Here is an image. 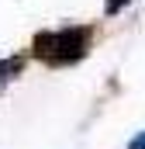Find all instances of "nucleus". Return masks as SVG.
Wrapping results in <instances>:
<instances>
[{
  "label": "nucleus",
  "mask_w": 145,
  "mask_h": 149,
  "mask_svg": "<svg viewBox=\"0 0 145 149\" xmlns=\"http://www.w3.org/2000/svg\"><path fill=\"white\" fill-rule=\"evenodd\" d=\"M124 3H131V0H107V14H117Z\"/></svg>",
  "instance_id": "2"
},
{
  "label": "nucleus",
  "mask_w": 145,
  "mask_h": 149,
  "mask_svg": "<svg viewBox=\"0 0 145 149\" xmlns=\"http://www.w3.org/2000/svg\"><path fill=\"white\" fill-rule=\"evenodd\" d=\"M90 38L93 31L90 28H59V31H41L35 38V56L45 63V66H69V63H79L90 49Z\"/></svg>",
  "instance_id": "1"
},
{
  "label": "nucleus",
  "mask_w": 145,
  "mask_h": 149,
  "mask_svg": "<svg viewBox=\"0 0 145 149\" xmlns=\"http://www.w3.org/2000/svg\"><path fill=\"white\" fill-rule=\"evenodd\" d=\"M128 149H145V132L138 135V139H131V146H128Z\"/></svg>",
  "instance_id": "3"
}]
</instances>
